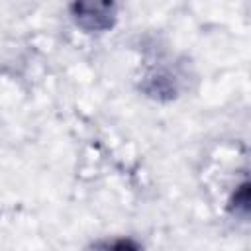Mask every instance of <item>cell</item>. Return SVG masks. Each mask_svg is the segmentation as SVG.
<instances>
[{"label": "cell", "mask_w": 251, "mask_h": 251, "mask_svg": "<svg viewBox=\"0 0 251 251\" xmlns=\"http://www.w3.org/2000/svg\"><path fill=\"white\" fill-rule=\"evenodd\" d=\"M249 202H251V194H249V182L243 180L235 192L231 194V200H229V208L235 212V214H241V216H247L249 214Z\"/></svg>", "instance_id": "cell-2"}, {"label": "cell", "mask_w": 251, "mask_h": 251, "mask_svg": "<svg viewBox=\"0 0 251 251\" xmlns=\"http://www.w3.org/2000/svg\"><path fill=\"white\" fill-rule=\"evenodd\" d=\"M71 14L76 25L88 33L110 31L118 18L116 0H73Z\"/></svg>", "instance_id": "cell-1"}]
</instances>
